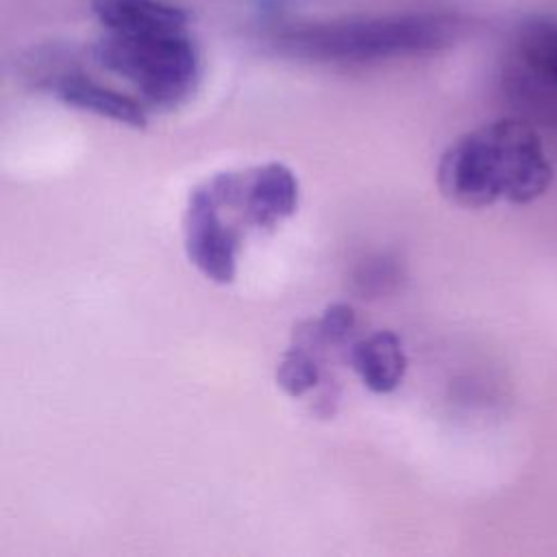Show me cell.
<instances>
[{
  "mask_svg": "<svg viewBox=\"0 0 557 557\" xmlns=\"http://www.w3.org/2000/svg\"><path fill=\"white\" fill-rule=\"evenodd\" d=\"M435 178L442 196L459 207L529 205L548 191L553 163L529 122L503 117L457 137L442 152Z\"/></svg>",
  "mask_w": 557,
  "mask_h": 557,
  "instance_id": "obj_1",
  "label": "cell"
},
{
  "mask_svg": "<svg viewBox=\"0 0 557 557\" xmlns=\"http://www.w3.org/2000/svg\"><path fill=\"white\" fill-rule=\"evenodd\" d=\"M457 24L433 13L359 17L307 26L283 37V48L302 59L363 63L431 54L455 41Z\"/></svg>",
  "mask_w": 557,
  "mask_h": 557,
  "instance_id": "obj_2",
  "label": "cell"
},
{
  "mask_svg": "<svg viewBox=\"0 0 557 557\" xmlns=\"http://www.w3.org/2000/svg\"><path fill=\"white\" fill-rule=\"evenodd\" d=\"M94 59L111 74L128 81L141 100L157 109H172L185 102L200 78V57L187 30L107 33L94 46Z\"/></svg>",
  "mask_w": 557,
  "mask_h": 557,
  "instance_id": "obj_3",
  "label": "cell"
},
{
  "mask_svg": "<svg viewBox=\"0 0 557 557\" xmlns=\"http://www.w3.org/2000/svg\"><path fill=\"white\" fill-rule=\"evenodd\" d=\"M222 205L207 181L191 189L183 218L185 252L196 270L213 283L226 285L237 274L239 231L222 218Z\"/></svg>",
  "mask_w": 557,
  "mask_h": 557,
  "instance_id": "obj_4",
  "label": "cell"
},
{
  "mask_svg": "<svg viewBox=\"0 0 557 557\" xmlns=\"http://www.w3.org/2000/svg\"><path fill=\"white\" fill-rule=\"evenodd\" d=\"M298 207V178L278 161L239 172L235 211L257 228H272Z\"/></svg>",
  "mask_w": 557,
  "mask_h": 557,
  "instance_id": "obj_5",
  "label": "cell"
},
{
  "mask_svg": "<svg viewBox=\"0 0 557 557\" xmlns=\"http://www.w3.org/2000/svg\"><path fill=\"white\" fill-rule=\"evenodd\" d=\"M91 13L107 33L124 35L183 33L189 24L185 9L165 0H91Z\"/></svg>",
  "mask_w": 557,
  "mask_h": 557,
  "instance_id": "obj_6",
  "label": "cell"
},
{
  "mask_svg": "<svg viewBox=\"0 0 557 557\" xmlns=\"http://www.w3.org/2000/svg\"><path fill=\"white\" fill-rule=\"evenodd\" d=\"M52 91L72 109L107 117L131 128H144L148 122L146 107L139 100L78 74L59 76L52 83Z\"/></svg>",
  "mask_w": 557,
  "mask_h": 557,
  "instance_id": "obj_7",
  "label": "cell"
},
{
  "mask_svg": "<svg viewBox=\"0 0 557 557\" xmlns=\"http://www.w3.org/2000/svg\"><path fill=\"white\" fill-rule=\"evenodd\" d=\"M350 363L370 392L389 394L405 376L407 355L394 331H376L352 344Z\"/></svg>",
  "mask_w": 557,
  "mask_h": 557,
  "instance_id": "obj_8",
  "label": "cell"
},
{
  "mask_svg": "<svg viewBox=\"0 0 557 557\" xmlns=\"http://www.w3.org/2000/svg\"><path fill=\"white\" fill-rule=\"evenodd\" d=\"M520 61L529 78L557 98V22H535L520 35Z\"/></svg>",
  "mask_w": 557,
  "mask_h": 557,
  "instance_id": "obj_9",
  "label": "cell"
},
{
  "mask_svg": "<svg viewBox=\"0 0 557 557\" xmlns=\"http://www.w3.org/2000/svg\"><path fill=\"white\" fill-rule=\"evenodd\" d=\"M320 383V366L309 346L296 342L276 366V385L292 398L305 396Z\"/></svg>",
  "mask_w": 557,
  "mask_h": 557,
  "instance_id": "obj_10",
  "label": "cell"
},
{
  "mask_svg": "<svg viewBox=\"0 0 557 557\" xmlns=\"http://www.w3.org/2000/svg\"><path fill=\"white\" fill-rule=\"evenodd\" d=\"M355 324H357L355 309L346 302H333L322 311L318 320L307 322L302 329H298L296 337L305 346L342 344L350 337V333L355 331Z\"/></svg>",
  "mask_w": 557,
  "mask_h": 557,
  "instance_id": "obj_11",
  "label": "cell"
}]
</instances>
